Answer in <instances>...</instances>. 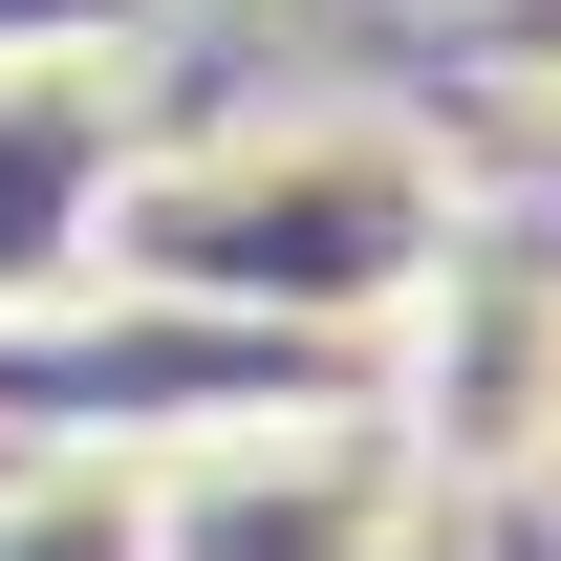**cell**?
<instances>
[{
    "label": "cell",
    "mask_w": 561,
    "mask_h": 561,
    "mask_svg": "<svg viewBox=\"0 0 561 561\" xmlns=\"http://www.w3.org/2000/svg\"><path fill=\"white\" fill-rule=\"evenodd\" d=\"M454 216L476 173L411 108H238V130H151L87 173V302H151L260 367H367L389 302L454 260Z\"/></svg>",
    "instance_id": "1"
},
{
    "label": "cell",
    "mask_w": 561,
    "mask_h": 561,
    "mask_svg": "<svg viewBox=\"0 0 561 561\" xmlns=\"http://www.w3.org/2000/svg\"><path fill=\"white\" fill-rule=\"evenodd\" d=\"M389 454L432 476V518L454 496H540L561 476V216H518V195H476L454 216V260L389 302Z\"/></svg>",
    "instance_id": "2"
},
{
    "label": "cell",
    "mask_w": 561,
    "mask_h": 561,
    "mask_svg": "<svg viewBox=\"0 0 561 561\" xmlns=\"http://www.w3.org/2000/svg\"><path fill=\"white\" fill-rule=\"evenodd\" d=\"M432 540V476L389 454L367 389H260L151 454V561H411Z\"/></svg>",
    "instance_id": "3"
},
{
    "label": "cell",
    "mask_w": 561,
    "mask_h": 561,
    "mask_svg": "<svg viewBox=\"0 0 561 561\" xmlns=\"http://www.w3.org/2000/svg\"><path fill=\"white\" fill-rule=\"evenodd\" d=\"M0 561H151V454H0Z\"/></svg>",
    "instance_id": "4"
},
{
    "label": "cell",
    "mask_w": 561,
    "mask_h": 561,
    "mask_svg": "<svg viewBox=\"0 0 561 561\" xmlns=\"http://www.w3.org/2000/svg\"><path fill=\"white\" fill-rule=\"evenodd\" d=\"M130 44H151V0H0V87H87Z\"/></svg>",
    "instance_id": "5"
}]
</instances>
